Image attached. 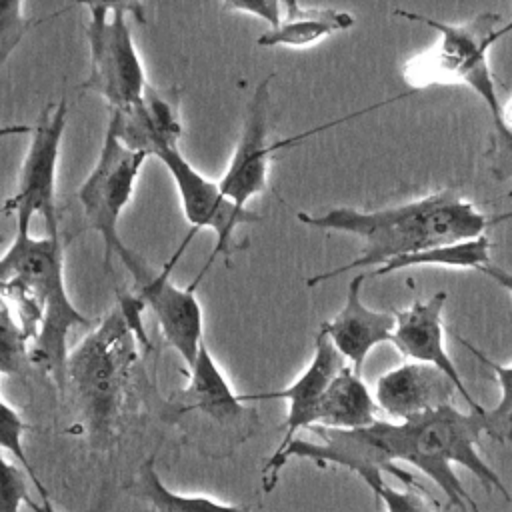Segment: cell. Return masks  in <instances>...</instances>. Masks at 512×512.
I'll list each match as a JSON object with an SVG mask.
<instances>
[{"instance_id": "277c9868", "label": "cell", "mask_w": 512, "mask_h": 512, "mask_svg": "<svg viewBox=\"0 0 512 512\" xmlns=\"http://www.w3.org/2000/svg\"><path fill=\"white\" fill-rule=\"evenodd\" d=\"M138 344L116 308L68 352L66 386L84 414L94 448H108L114 438L124 392L138 362Z\"/></svg>"}, {"instance_id": "836d02e7", "label": "cell", "mask_w": 512, "mask_h": 512, "mask_svg": "<svg viewBox=\"0 0 512 512\" xmlns=\"http://www.w3.org/2000/svg\"><path fill=\"white\" fill-rule=\"evenodd\" d=\"M0 240H2V236H0Z\"/></svg>"}, {"instance_id": "30bf717a", "label": "cell", "mask_w": 512, "mask_h": 512, "mask_svg": "<svg viewBox=\"0 0 512 512\" xmlns=\"http://www.w3.org/2000/svg\"><path fill=\"white\" fill-rule=\"evenodd\" d=\"M68 120V102L60 98L48 104L30 130L32 138L20 170L18 190L6 200L4 208L14 214L16 220L42 218L48 236H58L56 216V168L60 158V146Z\"/></svg>"}, {"instance_id": "d6986e66", "label": "cell", "mask_w": 512, "mask_h": 512, "mask_svg": "<svg viewBox=\"0 0 512 512\" xmlns=\"http://www.w3.org/2000/svg\"><path fill=\"white\" fill-rule=\"evenodd\" d=\"M282 20L276 28L258 36L256 44L264 48L292 46L304 48L318 40L354 26V16L326 6H306L300 2H282Z\"/></svg>"}, {"instance_id": "7402d4cb", "label": "cell", "mask_w": 512, "mask_h": 512, "mask_svg": "<svg viewBox=\"0 0 512 512\" xmlns=\"http://www.w3.org/2000/svg\"><path fill=\"white\" fill-rule=\"evenodd\" d=\"M138 492L154 508V512H254L244 506L224 504L208 496H190L170 490L154 468V456H150L138 472Z\"/></svg>"}, {"instance_id": "d4e9b609", "label": "cell", "mask_w": 512, "mask_h": 512, "mask_svg": "<svg viewBox=\"0 0 512 512\" xmlns=\"http://www.w3.org/2000/svg\"><path fill=\"white\" fill-rule=\"evenodd\" d=\"M26 422L20 418V414L0 398V448L8 450L16 464H20V468L28 474V478L34 482V486L38 488L40 496H48L44 484L40 482L34 466L30 464V458L24 450V434H26Z\"/></svg>"}, {"instance_id": "7c38bea8", "label": "cell", "mask_w": 512, "mask_h": 512, "mask_svg": "<svg viewBox=\"0 0 512 512\" xmlns=\"http://www.w3.org/2000/svg\"><path fill=\"white\" fill-rule=\"evenodd\" d=\"M270 80L272 76H266L254 90L248 106H246V118L242 124V134L240 140L234 148V154L230 158V164L222 178L218 180L222 194L234 202L238 208H246V204L264 192L266 188V178H268V166L272 160V154L278 148H284L286 144H296L298 140L326 128H314L310 132L298 134L288 140L280 142H266V120H268V90H270Z\"/></svg>"}, {"instance_id": "5b68a950", "label": "cell", "mask_w": 512, "mask_h": 512, "mask_svg": "<svg viewBox=\"0 0 512 512\" xmlns=\"http://www.w3.org/2000/svg\"><path fill=\"white\" fill-rule=\"evenodd\" d=\"M394 14L430 26L438 32V42L406 62L404 78L416 88L426 86H468L488 106L494 124L504 122L502 106L496 92V80L488 64L490 48L512 30V22L502 24L498 12H482L464 24H446L430 16L394 10Z\"/></svg>"}, {"instance_id": "ffe728a7", "label": "cell", "mask_w": 512, "mask_h": 512, "mask_svg": "<svg viewBox=\"0 0 512 512\" xmlns=\"http://www.w3.org/2000/svg\"><path fill=\"white\" fill-rule=\"evenodd\" d=\"M376 406V398L370 394L362 376L346 364L322 394L314 426L364 428L376 420Z\"/></svg>"}, {"instance_id": "9c48e42d", "label": "cell", "mask_w": 512, "mask_h": 512, "mask_svg": "<svg viewBox=\"0 0 512 512\" xmlns=\"http://www.w3.org/2000/svg\"><path fill=\"white\" fill-rule=\"evenodd\" d=\"M124 268L130 272L136 296L148 306L166 338V342L182 356L190 368L198 356L202 336V306L196 298V286H176L170 280L172 266L154 270L138 252L122 244L116 252Z\"/></svg>"}, {"instance_id": "9a60e30c", "label": "cell", "mask_w": 512, "mask_h": 512, "mask_svg": "<svg viewBox=\"0 0 512 512\" xmlns=\"http://www.w3.org/2000/svg\"><path fill=\"white\" fill-rule=\"evenodd\" d=\"M456 392V384L442 370L412 360L376 380L378 408L398 422L452 404Z\"/></svg>"}, {"instance_id": "3957f363", "label": "cell", "mask_w": 512, "mask_h": 512, "mask_svg": "<svg viewBox=\"0 0 512 512\" xmlns=\"http://www.w3.org/2000/svg\"><path fill=\"white\" fill-rule=\"evenodd\" d=\"M482 414L462 412L448 404L390 426L396 460L424 472L446 494L448 504L460 512H468V508L478 512V504L458 480L454 464L464 466L488 490H496L510 500L500 476L482 460L476 448L484 432Z\"/></svg>"}, {"instance_id": "5bb4252c", "label": "cell", "mask_w": 512, "mask_h": 512, "mask_svg": "<svg viewBox=\"0 0 512 512\" xmlns=\"http://www.w3.org/2000/svg\"><path fill=\"white\" fill-rule=\"evenodd\" d=\"M348 362L344 356L334 348L330 338L318 330L314 340V354L310 364L304 368V372L286 388L272 390V392H260V394H240L244 400H286L288 402V416L282 424L284 436L274 450V456H280L290 442L296 438V432L302 428H312L316 418V408L320 404L322 394L326 392L328 384L334 380V376L346 366Z\"/></svg>"}, {"instance_id": "2e32d148", "label": "cell", "mask_w": 512, "mask_h": 512, "mask_svg": "<svg viewBox=\"0 0 512 512\" xmlns=\"http://www.w3.org/2000/svg\"><path fill=\"white\" fill-rule=\"evenodd\" d=\"M366 278L368 274L364 272L352 276L344 306L334 318L320 326L334 348L358 374H362V366L374 346L392 342V332L396 326L394 312H378L362 302V286Z\"/></svg>"}, {"instance_id": "83f0119b", "label": "cell", "mask_w": 512, "mask_h": 512, "mask_svg": "<svg viewBox=\"0 0 512 512\" xmlns=\"http://www.w3.org/2000/svg\"><path fill=\"white\" fill-rule=\"evenodd\" d=\"M26 472L6 462L0 456V512H20L22 504H28L30 490L26 484Z\"/></svg>"}, {"instance_id": "1f68e13d", "label": "cell", "mask_w": 512, "mask_h": 512, "mask_svg": "<svg viewBox=\"0 0 512 512\" xmlns=\"http://www.w3.org/2000/svg\"><path fill=\"white\" fill-rule=\"evenodd\" d=\"M26 506H28L32 512H58V510L52 506L50 496H40V500H38V502H36L34 498H30Z\"/></svg>"}, {"instance_id": "4fadbf2b", "label": "cell", "mask_w": 512, "mask_h": 512, "mask_svg": "<svg viewBox=\"0 0 512 512\" xmlns=\"http://www.w3.org/2000/svg\"><path fill=\"white\" fill-rule=\"evenodd\" d=\"M448 302V294L444 290L434 292L430 298L420 300L414 298V302L408 308L396 310V326L392 332V344L412 362L430 364L438 370H442L458 388V394L466 400V404L472 408V412L482 414L486 408L480 406V402L474 400V396L468 392L458 368L454 366L452 358L446 352L444 346V320L442 312Z\"/></svg>"}, {"instance_id": "484cf974", "label": "cell", "mask_w": 512, "mask_h": 512, "mask_svg": "<svg viewBox=\"0 0 512 512\" xmlns=\"http://www.w3.org/2000/svg\"><path fill=\"white\" fill-rule=\"evenodd\" d=\"M36 24L38 20H32L24 14L22 2L0 0V68Z\"/></svg>"}, {"instance_id": "4dcf8cb0", "label": "cell", "mask_w": 512, "mask_h": 512, "mask_svg": "<svg viewBox=\"0 0 512 512\" xmlns=\"http://www.w3.org/2000/svg\"><path fill=\"white\" fill-rule=\"evenodd\" d=\"M478 272H482L484 276H488L490 280H494L500 288H504L506 292L512 294V270H506L494 262H488L486 266H482Z\"/></svg>"}, {"instance_id": "8992f818", "label": "cell", "mask_w": 512, "mask_h": 512, "mask_svg": "<svg viewBox=\"0 0 512 512\" xmlns=\"http://www.w3.org/2000/svg\"><path fill=\"white\" fill-rule=\"evenodd\" d=\"M390 426L392 420L376 418L370 426L364 428H308L310 432L316 434V442L294 438L280 456H274L266 462L262 472L264 492H270L276 486L280 470L290 458L312 460L316 466H342L358 474L370 490L384 482V474L400 478L406 484V488H418L412 474L404 472L398 466Z\"/></svg>"}, {"instance_id": "44dd1931", "label": "cell", "mask_w": 512, "mask_h": 512, "mask_svg": "<svg viewBox=\"0 0 512 512\" xmlns=\"http://www.w3.org/2000/svg\"><path fill=\"white\" fill-rule=\"evenodd\" d=\"M490 240L488 236H478L470 240H460L452 244H440L432 246L422 252L398 256L380 268L372 272L374 276H384L392 274L402 268H412V266H444V268H466V270H480L490 262Z\"/></svg>"}, {"instance_id": "f1b7e54d", "label": "cell", "mask_w": 512, "mask_h": 512, "mask_svg": "<svg viewBox=\"0 0 512 512\" xmlns=\"http://www.w3.org/2000/svg\"><path fill=\"white\" fill-rule=\"evenodd\" d=\"M372 492L384 502L386 512H432L430 500L420 494V486L396 490L390 484L382 482Z\"/></svg>"}, {"instance_id": "8fae6325", "label": "cell", "mask_w": 512, "mask_h": 512, "mask_svg": "<svg viewBox=\"0 0 512 512\" xmlns=\"http://www.w3.org/2000/svg\"><path fill=\"white\" fill-rule=\"evenodd\" d=\"M156 158L168 168L174 186L178 190V198L182 204V214L190 222L194 236L196 230L206 228L214 232L216 244L200 270V274L192 280L194 286L202 280V276L208 272L216 256L224 254L228 258L234 248V232L240 224H256L262 220L260 214L248 210V208H238L234 202H230L222 190L220 184L206 178L200 174L180 152V148H166L156 154Z\"/></svg>"}, {"instance_id": "e0dca14e", "label": "cell", "mask_w": 512, "mask_h": 512, "mask_svg": "<svg viewBox=\"0 0 512 512\" xmlns=\"http://www.w3.org/2000/svg\"><path fill=\"white\" fill-rule=\"evenodd\" d=\"M106 130L126 148L148 156H156L166 148H178L182 138L178 102L170 94L148 86L140 102L122 110H110Z\"/></svg>"}, {"instance_id": "ba28073f", "label": "cell", "mask_w": 512, "mask_h": 512, "mask_svg": "<svg viewBox=\"0 0 512 512\" xmlns=\"http://www.w3.org/2000/svg\"><path fill=\"white\" fill-rule=\"evenodd\" d=\"M148 158V154L126 148L110 130H106L96 164L78 188V200L86 222L102 236L106 272H112V258L124 244L120 240L118 222Z\"/></svg>"}, {"instance_id": "4316f807", "label": "cell", "mask_w": 512, "mask_h": 512, "mask_svg": "<svg viewBox=\"0 0 512 512\" xmlns=\"http://www.w3.org/2000/svg\"><path fill=\"white\" fill-rule=\"evenodd\" d=\"M490 174L498 182L512 180V128L504 122L494 124V130L484 152Z\"/></svg>"}, {"instance_id": "603a6c76", "label": "cell", "mask_w": 512, "mask_h": 512, "mask_svg": "<svg viewBox=\"0 0 512 512\" xmlns=\"http://www.w3.org/2000/svg\"><path fill=\"white\" fill-rule=\"evenodd\" d=\"M460 344H464L478 362L486 364L488 368H492L498 386H500V400L494 408L484 410V432L500 442H510L512 440V364H498L494 360H490L488 356H484L476 346H472L468 340L460 338Z\"/></svg>"}, {"instance_id": "d6a6232c", "label": "cell", "mask_w": 512, "mask_h": 512, "mask_svg": "<svg viewBox=\"0 0 512 512\" xmlns=\"http://www.w3.org/2000/svg\"><path fill=\"white\" fill-rule=\"evenodd\" d=\"M32 128H28V126H10V128H0V138L2 136H10V134H22V132H30Z\"/></svg>"}, {"instance_id": "cb8c5ba5", "label": "cell", "mask_w": 512, "mask_h": 512, "mask_svg": "<svg viewBox=\"0 0 512 512\" xmlns=\"http://www.w3.org/2000/svg\"><path fill=\"white\" fill-rule=\"evenodd\" d=\"M28 334L6 302H0V374L22 372L28 352Z\"/></svg>"}, {"instance_id": "52a82bcc", "label": "cell", "mask_w": 512, "mask_h": 512, "mask_svg": "<svg viewBox=\"0 0 512 512\" xmlns=\"http://www.w3.org/2000/svg\"><path fill=\"white\" fill-rule=\"evenodd\" d=\"M128 4H86L90 72L82 88L96 92L110 110L128 108L144 96L148 84L128 24Z\"/></svg>"}, {"instance_id": "ac0fdd59", "label": "cell", "mask_w": 512, "mask_h": 512, "mask_svg": "<svg viewBox=\"0 0 512 512\" xmlns=\"http://www.w3.org/2000/svg\"><path fill=\"white\" fill-rule=\"evenodd\" d=\"M188 376V386L174 396L180 414L194 412L220 428L232 430L244 428L250 420H256V412L232 390L206 342L200 344L198 356L188 368Z\"/></svg>"}, {"instance_id": "f546056e", "label": "cell", "mask_w": 512, "mask_h": 512, "mask_svg": "<svg viewBox=\"0 0 512 512\" xmlns=\"http://www.w3.org/2000/svg\"><path fill=\"white\" fill-rule=\"evenodd\" d=\"M232 12L252 14L256 18H262L270 24V28H276L282 20V4L274 0H232L224 4Z\"/></svg>"}, {"instance_id": "6da1fadb", "label": "cell", "mask_w": 512, "mask_h": 512, "mask_svg": "<svg viewBox=\"0 0 512 512\" xmlns=\"http://www.w3.org/2000/svg\"><path fill=\"white\" fill-rule=\"evenodd\" d=\"M298 220L312 228L346 232L364 242L360 254L348 264L308 278L310 288L350 270L380 268L398 256L478 238L490 224V218L456 190L430 192L418 200L382 210L336 206L322 214L298 212Z\"/></svg>"}, {"instance_id": "7a4b0ae2", "label": "cell", "mask_w": 512, "mask_h": 512, "mask_svg": "<svg viewBox=\"0 0 512 512\" xmlns=\"http://www.w3.org/2000/svg\"><path fill=\"white\" fill-rule=\"evenodd\" d=\"M0 302L16 304L18 320L32 340L30 360L64 392L68 334L94 326L66 292L60 234L34 238L30 220H16V236L0 256Z\"/></svg>"}]
</instances>
